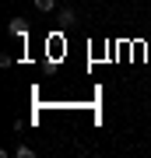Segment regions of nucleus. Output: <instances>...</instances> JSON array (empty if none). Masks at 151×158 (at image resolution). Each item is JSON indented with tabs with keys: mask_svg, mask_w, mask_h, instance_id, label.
Wrapping results in <instances>:
<instances>
[{
	"mask_svg": "<svg viewBox=\"0 0 151 158\" xmlns=\"http://www.w3.org/2000/svg\"><path fill=\"white\" fill-rule=\"evenodd\" d=\"M7 32L18 35V39H25V35H28V25L21 21V18H11V21H7Z\"/></svg>",
	"mask_w": 151,
	"mask_h": 158,
	"instance_id": "f257e3e1",
	"label": "nucleus"
},
{
	"mask_svg": "<svg viewBox=\"0 0 151 158\" xmlns=\"http://www.w3.org/2000/svg\"><path fill=\"white\" fill-rule=\"evenodd\" d=\"M14 155H18V158H32L35 151H32V148H28V144H18V148H14Z\"/></svg>",
	"mask_w": 151,
	"mask_h": 158,
	"instance_id": "7ed1b4c3",
	"label": "nucleus"
},
{
	"mask_svg": "<svg viewBox=\"0 0 151 158\" xmlns=\"http://www.w3.org/2000/svg\"><path fill=\"white\" fill-rule=\"evenodd\" d=\"M60 21H63V25L74 21V7H60Z\"/></svg>",
	"mask_w": 151,
	"mask_h": 158,
	"instance_id": "f03ea898",
	"label": "nucleus"
},
{
	"mask_svg": "<svg viewBox=\"0 0 151 158\" xmlns=\"http://www.w3.org/2000/svg\"><path fill=\"white\" fill-rule=\"evenodd\" d=\"M35 7H39V11H53L56 0H35Z\"/></svg>",
	"mask_w": 151,
	"mask_h": 158,
	"instance_id": "20e7f679",
	"label": "nucleus"
}]
</instances>
